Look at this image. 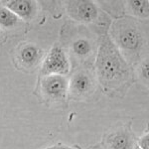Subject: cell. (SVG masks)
<instances>
[{
  "label": "cell",
  "mask_w": 149,
  "mask_h": 149,
  "mask_svg": "<svg viewBox=\"0 0 149 149\" xmlns=\"http://www.w3.org/2000/svg\"><path fill=\"white\" fill-rule=\"evenodd\" d=\"M139 72H140V74L142 77V79L147 83L148 81V58H144L142 60V63L140 64V67H139Z\"/></svg>",
  "instance_id": "13"
},
{
  "label": "cell",
  "mask_w": 149,
  "mask_h": 149,
  "mask_svg": "<svg viewBox=\"0 0 149 149\" xmlns=\"http://www.w3.org/2000/svg\"><path fill=\"white\" fill-rule=\"evenodd\" d=\"M47 149H73V148L66 147V146H62V145H56V146H52V147L47 148Z\"/></svg>",
  "instance_id": "15"
},
{
  "label": "cell",
  "mask_w": 149,
  "mask_h": 149,
  "mask_svg": "<svg viewBox=\"0 0 149 149\" xmlns=\"http://www.w3.org/2000/svg\"><path fill=\"white\" fill-rule=\"evenodd\" d=\"M66 9L70 17L81 23H92L98 16L97 5L93 1H69Z\"/></svg>",
  "instance_id": "5"
},
{
  "label": "cell",
  "mask_w": 149,
  "mask_h": 149,
  "mask_svg": "<svg viewBox=\"0 0 149 149\" xmlns=\"http://www.w3.org/2000/svg\"><path fill=\"white\" fill-rule=\"evenodd\" d=\"M137 147L140 149H149V134H143L137 140Z\"/></svg>",
  "instance_id": "14"
},
{
  "label": "cell",
  "mask_w": 149,
  "mask_h": 149,
  "mask_svg": "<svg viewBox=\"0 0 149 149\" xmlns=\"http://www.w3.org/2000/svg\"><path fill=\"white\" fill-rule=\"evenodd\" d=\"M127 7L130 10L132 17L136 19H147L149 16V2L145 1H128Z\"/></svg>",
  "instance_id": "10"
},
{
  "label": "cell",
  "mask_w": 149,
  "mask_h": 149,
  "mask_svg": "<svg viewBox=\"0 0 149 149\" xmlns=\"http://www.w3.org/2000/svg\"><path fill=\"white\" fill-rule=\"evenodd\" d=\"M40 58V50L33 44L23 46L19 51V60L24 66L31 67L38 62Z\"/></svg>",
  "instance_id": "9"
},
{
  "label": "cell",
  "mask_w": 149,
  "mask_h": 149,
  "mask_svg": "<svg viewBox=\"0 0 149 149\" xmlns=\"http://www.w3.org/2000/svg\"><path fill=\"white\" fill-rule=\"evenodd\" d=\"M107 149H134L135 141L131 131L127 128H117L105 137Z\"/></svg>",
  "instance_id": "7"
},
{
  "label": "cell",
  "mask_w": 149,
  "mask_h": 149,
  "mask_svg": "<svg viewBox=\"0 0 149 149\" xmlns=\"http://www.w3.org/2000/svg\"><path fill=\"white\" fill-rule=\"evenodd\" d=\"M41 90L45 97L50 100H65L69 93V80L66 76L61 74L43 76L41 80Z\"/></svg>",
  "instance_id": "4"
},
{
  "label": "cell",
  "mask_w": 149,
  "mask_h": 149,
  "mask_svg": "<svg viewBox=\"0 0 149 149\" xmlns=\"http://www.w3.org/2000/svg\"><path fill=\"white\" fill-rule=\"evenodd\" d=\"M95 67L98 81L109 95H122L133 81L131 67L112 43L107 32L100 38Z\"/></svg>",
  "instance_id": "1"
},
{
  "label": "cell",
  "mask_w": 149,
  "mask_h": 149,
  "mask_svg": "<svg viewBox=\"0 0 149 149\" xmlns=\"http://www.w3.org/2000/svg\"><path fill=\"white\" fill-rule=\"evenodd\" d=\"M72 51L77 57L86 58L88 55H91V53L93 51L92 43L88 39H84V38L78 39L73 43Z\"/></svg>",
  "instance_id": "12"
},
{
  "label": "cell",
  "mask_w": 149,
  "mask_h": 149,
  "mask_svg": "<svg viewBox=\"0 0 149 149\" xmlns=\"http://www.w3.org/2000/svg\"><path fill=\"white\" fill-rule=\"evenodd\" d=\"M71 71V64L64 49L59 45L52 47L50 52L45 57L41 68L42 76L61 74L66 76Z\"/></svg>",
  "instance_id": "3"
},
{
  "label": "cell",
  "mask_w": 149,
  "mask_h": 149,
  "mask_svg": "<svg viewBox=\"0 0 149 149\" xmlns=\"http://www.w3.org/2000/svg\"><path fill=\"white\" fill-rule=\"evenodd\" d=\"M4 6L13 12L19 19L30 21L35 18L38 11L37 3L31 0H13L4 3Z\"/></svg>",
  "instance_id": "8"
},
{
  "label": "cell",
  "mask_w": 149,
  "mask_h": 149,
  "mask_svg": "<svg viewBox=\"0 0 149 149\" xmlns=\"http://www.w3.org/2000/svg\"><path fill=\"white\" fill-rule=\"evenodd\" d=\"M93 88V80L86 71L76 72L69 81V93L74 97H86Z\"/></svg>",
  "instance_id": "6"
},
{
  "label": "cell",
  "mask_w": 149,
  "mask_h": 149,
  "mask_svg": "<svg viewBox=\"0 0 149 149\" xmlns=\"http://www.w3.org/2000/svg\"><path fill=\"white\" fill-rule=\"evenodd\" d=\"M19 19L13 12H11L5 6H0V27L10 29L18 25Z\"/></svg>",
  "instance_id": "11"
},
{
  "label": "cell",
  "mask_w": 149,
  "mask_h": 149,
  "mask_svg": "<svg viewBox=\"0 0 149 149\" xmlns=\"http://www.w3.org/2000/svg\"><path fill=\"white\" fill-rule=\"evenodd\" d=\"M109 36L129 65L138 62L146 44L145 32L138 19L117 18L111 23Z\"/></svg>",
  "instance_id": "2"
},
{
  "label": "cell",
  "mask_w": 149,
  "mask_h": 149,
  "mask_svg": "<svg viewBox=\"0 0 149 149\" xmlns=\"http://www.w3.org/2000/svg\"><path fill=\"white\" fill-rule=\"evenodd\" d=\"M134 149H140V148H138V147H137V145H135V147H134Z\"/></svg>",
  "instance_id": "16"
}]
</instances>
